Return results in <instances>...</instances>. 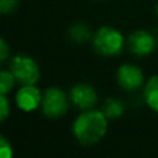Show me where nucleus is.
<instances>
[{
    "instance_id": "4468645a",
    "label": "nucleus",
    "mask_w": 158,
    "mask_h": 158,
    "mask_svg": "<svg viewBox=\"0 0 158 158\" xmlns=\"http://www.w3.org/2000/svg\"><path fill=\"white\" fill-rule=\"evenodd\" d=\"M0 157L2 158H11L13 157V147H11V143L8 142L4 136H2V139H0Z\"/></svg>"
},
{
    "instance_id": "dca6fc26",
    "label": "nucleus",
    "mask_w": 158,
    "mask_h": 158,
    "mask_svg": "<svg viewBox=\"0 0 158 158\" xmlns=\"http://www.w3.org/2000/svg\"><path fill=\"white\" fill-rule=\"evenodd\" d=\"M8 53H10L8 44L6 43L4 39H2V40H0V61H2V63H4L8 58Z\"/></svg>"
},
{
    "instance_id": "39448f33",
    "label": "nucleus",
    "mask_w": 158,
    "mask_h": 158,
    "mask_svg": "<svg viewBox=\"0 0 158 158\" xmlns=\"http://www.w3.org/2000/svg\"><path fill=\"white\" fill-rule=\"evenodd\" d=\"M117 82L123 90L135 92L144 83L143 71L135 64H123L117 71Z\"/></svg>"
},
{
    "instance_id": "7ed1b4c3",
    "label": "nucleus",
    "mask_w": 158,
    "mask_h": 158,
    "mask_svg": "<svg viewBox=\"0 0 158 158\" xmlns=\"http://www.w3.org/2000/svg\"><path fill=\"white\" fill-rule=\"evenodd\" d=\"M10 71L21 85H35L40 78L39 65L32 57L18 54L10 61Z\"/></svg>"
},
{
    "instance_id": "423d86ee",
    "label": "nucleus",
    "mask_w": 158,
    "mask_h": 158,
    "mask_svg": "<svg viewBox=\"0 0 158 158\" xmlns=\"http://www.w3.org/2000/svg\"><path fill=\"white\" fill-rule=\"evenodd\" d=\"M97 93L89 83H78L69 92V101L81 110H90L97 104Z\"/></svg>"
},
{
    "instance_id": "9b49d317",
    "label": "nucleus",
    "mask_w": 158,
    "mask_h": 158,
    "mask_svg": "<svg viewBox=\"0 0 158 158\" xmlns=\"http://www.w3.org/2000/svg\"><path fill=\"white\" fill-rule=\"evenodd\" d=\"M101 111L108 119H117V118L122 117V114L125 112V104L119 98H108L106 100Z\"/></svg>"
},
{
    "instance_id": "f257e3e1",
    "label": "nucleus",
    "mask_w": 158,
    "mask_h": 158,
    "mask_svg": "<svg viewBox=\"0 0 158 158\" xmlns=\"http://www.w3.org/2000/svg\"><path fill=\"white\" fill-rule=\"evenodd\" d=\"M108 118L103 111L97 110H85L74 121L72 133L79 143L85 146H92L98 143L107 133Z\"/></svg>"
},
{
    "instance_id": "ddd939ff",
    "label": "nucleus",
    "mask_w": 158,
    "mask_h": 158,
    "mask_svg": "<svg viewBox=\"0 0 158 158\" xmlns=\"http://www.w3.org/2000/svg\"><path fill=\"white\" fill-rule=\"evenodd\" d=\"M10 112H11V107L10 103H8L7 94H0V119L4 122L8 118Z\"/></svg>"
},
{
    "instance_id": "f3484780",
    "label": "nucleus",
    "mask_w": 158,
    "mask_h": 158,
    "mask_svg": "<svg viewBox=\"0 0 158 158\" xmlns=\"http://www.w3.org/2000/svg\"><path fill=\"white\" fill-rule=\"evenodd\" d=\"M156 13H157V15H158V4H157V7H156Z\"/></svg>"
},
{
    "instance_id": "f03ea898",
    "label": "nucleus",
    "mask_w": 158,
    "mask_h": 158,
    "mask_svg": "<svg viewBox=\"0 0 158 158\" xmlns=\"http://www.w3.org/2000/svg\"><path fill=\"white\" fill-rule=\"evenodd\" d=\"M93 47L101 56L111 57L117 56L123 49V36L118 29L112 27H101L93 35Z\"/></svg>"
},
{
    "instance_id": "1a4fd4ad",
    "label": "nucleus",
    "mask_w": 158,
    "mask_h": 158,
    "mask_svg": "<svg viewBox=\"0 0 158 158\" xmlns=\"http://www.w3.org/2000/svg\"><path fill=\"white\" fill-rule=\"evenodd\" d=\"M144 101L153 111L158 112V75L151 77L146 83Z\"/></svg>"
},
{
    "instance_id": "f8f14e48",
    "label": "nucleus",
    "mask_w": 158,
    "mask_h": 158,
    "mask_svg": "<svg viewBox=\"0 0 158 158\" xmlns=\"http://www.w3.org/2000/svg\"><path fill=\"white\" fill-rule=\"evenodd\" d=\"M15 78L11 71H2L0 74V94H8L15 85Z\"/></svg>"
},
{
    "instance_id": "0eeeda50",
    "label": "nucleus",
    "mask_w": 158,
    "mask_h": 158,
    "mask_svg": "<svg viewBox=\"0 0 158 158\" xmlns=\"http://www.w3.org/2000/svg\"><path fill=\"white\" fill-rule=\"evenodd\" d=\"M129 50L137 57H146L153 53L156 47V39L147 31H136L128 39Z\"/></svg>"
},
{
    "instance_id": "9d476101",
    "label": "nucleus",
    "mask_w": 158,
    "mask_h": 158,
    "mask_svg": "<svg viewBox=\"0 0 158 158\" xmlns=\"http://www.w3.org/2000/svg\"><path fill=\"white\" fill-rule=\"evenodd\" d=\"M68 38L75 43H85V42L93 39V33L86 24L78 22L68 29Z\"/></svg>"
},
{
    "instance_id": "20e7f679",
    "label": "nucleus",
    "mask_w": 158,
    "mask_h": 158,
    "mask_svg": "<svg viewBox=\"0 0 158 158\" xmlns=\"http://www.w3.org/2000/svg\"><path fill=\"white\" fill-rule=\"evenodd\" d=\"M40 108L43 115L47 118L56 119L63 117L68 110V97L65 92L60 87H49L43 93Z\"/></svg>"
},
{
    "instance_id": "6e6552de",
    "label": "nucleus",
    "mask_w": 158,
    "mask_h": 158,
    "mask_svg": "<svg viewBox=\"0 0 158 158\" xmlns=\"http://www.w3.org/2000/svg\"><path fill=\"white\" fill-rule=\"evenodd\" d=\"M43 94L35 85H22L15 94V103L24 111H32L40 107Z\"/></svg>"
},
{
    "instance_id": "2eb2a0df",
    "label": "nucleus",
    "mask_w": 158,
    "mask_h": 158,
    "mask_svg": "<svg viewBox=\"0 0 158 158\" xmlns=\"http://www.w3.org/2000/svg\"><path fill=\"white\" fill-rule=\"evenodd\" d=\"M18 7V0H0V11L3 14L13 13Z\"/></svg>"
}]
</instances>
